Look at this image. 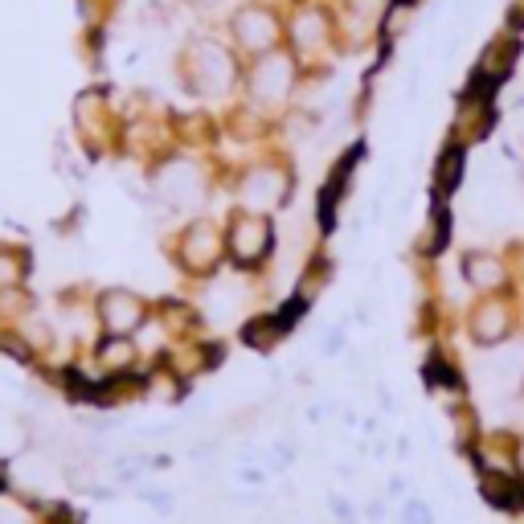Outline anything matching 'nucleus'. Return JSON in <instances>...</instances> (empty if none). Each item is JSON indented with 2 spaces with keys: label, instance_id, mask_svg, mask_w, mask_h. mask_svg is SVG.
<instances>
[{
  "label": "nucleus",
  "instance_id": "a211bd4d",
  "mask_svg": "<svg viewBox=\"0 0 524 524\" xmlns=\"http://www.w3.org/2000/svg\"><path fill=\"white\" fill-rule=\"evenodd\" d=\"M512 463H516V471H520V475H524V439H520V443H516V451H512Z\"/></svg>",
  "mask_w": 524,
  "mask_h": 524
},
{
  "label": "nucleus",
  "instance_id": "2eb2a0df",
  "mask_svg": "<svg viewBox=\"0 0 524 524\" xmlns=\"http://www.w3.org/2000/svg\"><path fill=\"white\" fill-rule=\"evenodd\" d=\"M99 357H103V365H107V369H123V365H131V357H136V348H131L127 340H119V336H115Z\"/></svg>",
  "mask_w": 524,
  "mask_h": 524
},
{
  "label": "nucleus",
  "instance_id": "20e7f679",
  "mask_svg": "<svg viewBox=\"0 0 524 524\" xmlns=\"http://www.w3.org/2000/svg\"><path fill=\"white\" fill-rule=\"evenodd\" d=\"M99 312H103L107 332L123 336V332H131V328H140V320H144V303H140L136 295H127V291H107L103 303H99Z\"/></svg>",
  "mask_w": 524,
  "mask_h": 524
},
{
  "label": "nucleus",
  "instance_id": "f8f14e48",
  "mask_svg": "<svg viewBox=\"0 0 524 524\" xmlns=\"http://www.w3.org/2000/svg\"><path fill=\"white\" fill-rule=\"evenodd\" d=\"M512 58H516V41H512V37H496L492 46L484 50V58H479V66H475L479 82L496 86V82H500V78L512 70Z\"/></svg>",
  "mask_w": 524,
  "mask_h": 524
},
{
  "label": "nucleus",
  "instance_id": "9d476101",
  "mask_svg": "<svg viewBox=\"0 0 524 524\" xmlns=\"http://www.w3.org/2000/svg\"><path fill=\"white\" fill-rule=\"evenodd\" d=\"M488 127H492V107H488V99H463L459 119H455V140H459V144L484 140Z\"/></svg>",
  "mask_w": 524,
  "mask_h": 524
},
{
  "label": "nucleus",
  "instance_id": "f3484780",
  "mask_svg": "<svg viewBox=\"0 0 524 524\" xmlns=\"http://www.w3.org/2000/svg\"><path fill=\"white\" fill-rule=\"evenodd\" d=\"M17 275H21V271L13 267V262H9V258H0V279H5V283H13Z\"/></svg>",
  "mask_w": 524,
  "mask_h": 524
},
{
  "label": "nucleus",
  "instance_id": "7ed1b4c3",
  "mask_svg": "<svg viewBox=\"0 0 524 524\" xmlns=\"http://www.w3.org/2000/svg\"><path fill=\"white\" fill-rule=\"evenodd\" d=\"M283 197H287V177L275 172V168L250 172L246 185H242V201L250 209H275V205H283Z\"/></svg>",
  "mask_w": 524,
  "mask_h": 524
},
{
  "label": "nucleus",
  "instance_id": "0eeeda50",
  "mask_svg": "<svg viewBox=\"0 0 524 524\" xmlns=\"http://www.w3.org/2000/svg\"><path fill=\"white\" fill-rule=\"evenodd\" d=\"M197 86L205 95H222L226 86L234 82V66H230V58L222 54V50H213V46H201L197 50Z\"/></svg>",
  "mask_w": 524,
  "mask_h": 524
},
{
  "label": "nucleus",
  "instance_id": "dca6fc26",
  "mask_svg": "<svg viewBox=\"0 0 524 524\" xmlns=\"http://www.w3.org/2000/svg\"><path fill=\"white\" fill-rule=\"evenodd\" d=\"M295 33H299V41H303V46H320V33H324V21H320L316 13H308V17H299Z\"/></svg>",
  "mask_w": 524,
  "mask_h": 524
},
{
  "label": "nucleus",
  "instance_id": "1a4fd4ad",
  "mask_svg": "<svg viewBox=\"0 0 524 524\" xmlns=\"http://www.w3.org/2000/svg\"><path fill=\"white\" fill-rule=\"evenodd\" d=\"M254 91H258V99H267V103H279L287 91H291V62L287 58H267L258 66V74H254Z\"/></svg>",
  "mask_w": 524,
  "mask_h": 524
},
{
  "label": "nucleus",
  "instance_id": "6e6552de",
  "mask_svg": "<svg viewBox=\"0 0 524 524\" xmlns=\"http://www.w3.org/2000/svg\"><path fill=\"white\" fill-rule=\"evenodd\" d=\"M160 189H164V201L177 205V209H189V205H197V197H201L197 172H193L189 164H172L164 177H160Z\"/></svg>",
  "mask_w": 524,
  "mask_h": 524
},
{
  "label": "nucleus",
  "instance_id": "39448f33",
  "mask_svg": "<svg viewBox=\"0 0 524 524\" xmlns=\"http://www.w3.org/2000/svg\"><path fill=\"white\" fill-rule=\"evenodd\" d=\"M271 246V226L262 222V217H238V222L230 226V250L242 258V262H254L262 258Z\"/></svg>",
  "mask_w": 524,
  "mask_h": 524
},
{
  "label": "nucleus",
  "instance_id": "f03ea898",
  "mask_svg": "<svg viewBox=\"0 0 524 524\" xmlns=\"http://www.w3.org/2000/svg\"><path fill=\"white\" fill-rule=\"evenodd\" d=\"M479 496H484L496 512L520 516L524 512V479H512L508 471H484L479 475Z\"/></svg>",
  "mask_w": 524,
  "mask_h": 524
},
{
  "label": "nucleus",
  "instance_id": "ddd939ff",
  "mask_svg": "<svg viewBox=\"0 0 524 524\" xmlns=\"http://www.w3.org/2000/svg\"><path fill=\"white\" fill-rule=\"evenodd\" d=\"M459 181H463V152H459V148H447V152L439 156V164H434V189L451 193V189H459Z\"/></svg>",
  "mask_w": 524,
  "mask_h": 524
},
{
  "label": "nucleus",
  "instance_id": "f257e3e1",
  "mask_svg": "<svg viewBox=\"0 0 524 524\" xmlns=\"http://www.w3.org/2000/svg\"><path fill=\"white\" fill-rule=\"evenodd\" d=\"M467 328H471V340H475V344L492 348V344L508 340V332H512V308H508L500 295H492V299H484V303H475Z\"/></svg>",
  "mask_w": 524,
  "mask_h": 524
},
{
  "label": "nucleus",
  "instance_id": "9b49d317",
  "mask_svg": "<svg viewBox=\"0 0 524 524\" xmlns=\"http://www.w3.org/2000/svg\"><path fill=\"white\" fill-rule=\"evenodd\" d=\"M234 29H238V41L242 46H250V50H271L275 46V21L262 13V9H246L238 21H234Z\"/></svg>",
  "mask_w": 524,
  "mask_h": 524
},
{
  "label": "nucleus",
  "instance_id": "4468645a",
  "mask_svg": "<svg viewBox=\"0 0 524 524\" xmlns=\"http://www.w3.org/2000/svg\"><path fill=\"white\" fill-rule=\"evenodd\" d=\"M213 254H217V242H213V234H209L205 226H197V230L189 234V267H209V262H213Z\"/></svg>",
  "mask_w": 524,
  "mask_h": 524
},
{
  "label": "nucleus",
  "instance_id": "423d86ee",
  "mask_svg": "<svg viewBox=\"0 0 524 524\" xmlns=\"http://www.w3.org/2000/svg\"><path fill=\"white\" fill-rule=\"evenodd\" d=\"M463 279L479 291H500L508 283V267L500 254H488V250H471L463 258Z\"/></svg>",
  "mask_w": 524,
  "mask_h": 524
}]
</instances>
